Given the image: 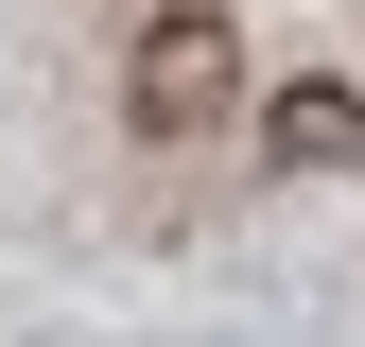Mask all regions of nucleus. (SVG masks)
<instances>
[{
  "label": "nucleus",
  "mask_w": 365,
  "mask_h": 347,
  "mask_svg": "<svg viewBox=\"0 0 365 347\" xmlns=\"http://www.w3.org/2000/svg\"><path fill=\"white\" fill-rule=\"evenodd\" d=\"M226 105H244V35H226L209 0L140 18V53H122V122H140V139H209Z\"/></svg>",
  "instance_id": "obj_1"
},
{
  "label": "nucleus",
  "mask_w": 365,
  "mask_h": 347,
  "mask_svg": "<svg viewBox=\"0 0 365 347\" xmlns=\"http://www.w3.org/2000/svg\"><path fill=\"white\" fill-rule=\"evenodd\" d=\"M261 174H365V87L296 70L279 105H261Z\"/></svg>",
  "instance_id": "obj_2"
}]
</instances>
